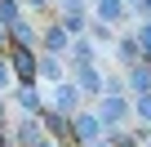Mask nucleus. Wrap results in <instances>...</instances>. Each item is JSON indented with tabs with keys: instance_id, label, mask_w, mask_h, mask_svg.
Listing matches in <instances>:
<instances>
[{
	"instance_id": "obj_1",
	"label": "nucleus",
	"mask_w": 151,
	"mask_h": 147,
	"mask_svg": "<svg viewBox=\"0 0 151 147\" xmlns=\"http://www.w3.org/2000/svg\"><path fill=\"white\" fill-rule=\"evenodd\" d=\"M14 67H18V76H22V80H31V76H36V58H31L27 49H18V54H14Z\"/></svg>"
},
{
	"instance_id": "obj_2",
	"label": "nucleus",
	"mask_w": 151,
	"mask_h": 147,
	"mask_svg": "<svg viewBox=\"0 0 151 147\" xmlns=\"http://www.w3.org/2000/svg\"><path fill=\"white\" fill-rule=\"evenodd\" d=\"M76 129H80V138H93V134H98V120H93V116H80Z\"/></svg>"
},
{
	"instance_id": "obj_3",
	"label": "nucleus",
	"mask_w": 151,
	"mask_h": 147,
	"mask_svg": "<svg viewBox=\"0 0 151 147\" xmlns=\"http://www.w3.org/2000/svg\"><path fill=\"white\" fill-rule=\"evenodd\" d=\"M98 14H102V18H116V14H120V0H102Z\"/></svg>"
},
{
	"instance_id": "obj_4",
	"label": "nucleus",
	"mask_w": 151,
	"mask_h": 147,
	"mask_svg": "<svg viewBox=\"0 0 151 147\" xmlns=\"http://www.w3.org/2000/svg\"><path fill=\"white\" fill-rule=\"evenodd\" d=\"M62 45H67V31L53 27V31H49V49H62Z\"/></svg>"
},
{
	"instance_id": "obj_5",
	"label": "nucleus",
	"mask_w": 151,
	"mask_h": 147,
	"mask_svg": "<svg viewBox=\"0 0 151 147\" xmlns=\"http://www.w3.org/2000/svg\"><path fill=\"white\" fill-rule=\"evenodd\" d=\"M120 112H124V107H120V103H116V98H111V103H107V107H102V116H107V120H120Z\"/></svg>"
},
{
	"instance_id": "obj_6",
	"label": "nucleus",
	"mask_w": 151,
	"mask_h": 147,
	"mask_svg": "<svg viewBox=\"0 0 151 147\" xmlns=\"http://www.w3.org/2000/svg\"><path fill=\"white\" fill-rule=\"evenodd\" d=\"M142 116H147V120H151V98H142Z\"/></svg>"
},
{
	"instance_id": "obj_7",
	"label": "nucleus",
	"mask_w": 151,
	"mask_h": 147,
	"mask_svg": "<svg viewBox=\"0 0 151 147\" xmlns=\"http://www.w3.org/2000/svg\"><path fill=\"white\" fill-rule=\"evenodd\" d=\"M142 45H147V49H151V27H147V31H142Z\"/></svg>"
},
{
	"instance_id": "obj_8",
	"label": "nucleus",
	"mask_w": 151,
	"mask_h": 147,
	"mask_svg": "<svg viewBox=\"0 0 151 147\" xmlns=\"http://www.w3.org/2000/svg\"><path fill=\"white\" fill-rule=\"evenodd\" d=\"M5 80H9V76H5V62H0V85H5Z\"/></svg>"
},
{
	"instance_id": "obj_9",
	"label": "nucleus",
	"mask_w": 151,
	"mask_h": 147,
	"mask_svg": "<svg viewBox=\"0 0 151 147\" xmlns=\"http://www.w3.org/2000/svg\"><path fill=\"white\" fill-rule=\"evenodd\" d=\"M40 147H49V143H40Z\"/></svg>"
}]
</instances>
